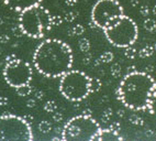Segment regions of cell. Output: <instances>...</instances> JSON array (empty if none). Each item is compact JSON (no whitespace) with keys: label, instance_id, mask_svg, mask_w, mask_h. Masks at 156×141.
I'll list each match as a JSON object with an SVG mask.
<instances>
[{"label":"cell","instance_id":"10","mask_svg":"<svg viewBox=\"0 0 156 141\" xmlns=\"http://www.w3.org/2000/svg\"><path fill=\"white\" fill-rule=\"evenodd\" d=\"M42 0H3V2L7 6L12 8L17 11H23L24 9H28L32 6L39 5Z\"/></svg>","mask_w":156,"mask_h":141},{"label":"cell","instance_id":"31","mask_svg":"<svg viewBox=\"0 0 156 141\" xmlns=\"http://www.w3.org/2000/svg\"><path fill=\"white\" fill-rule=\"evenodd\" d=\"M54 117H55V116H54ZM55 119H56V120H57V121H58L59 119H61V116H56V117H55Z\"/></svg>","mask_w":156,"mask_h":141},{"label":"cell","instance_id":"13","mask_svg":"<svg viewBox=\"0 0 156 141\" xmlns=\"http://www.w3.org/2000/svg\"><path fill=\"white\" fill-rule=\"evenodd\" d=\"M154 50H155L154 46H150V45H147V46L143 48L142 50L139 52V55L141 57H148L154 53Z\"/></svg>","mask_w":156,"mask_h":141},{"label":"cell","instance_id":"27","mask_svg":"<svg viewBox=\"0 0 156 141\" xmlns=\"http://www.w3.org/2000/svg\"><path fill=\"white\" fill-rule=\"evenodd\" d=\"M74 19H75V17H74V13H72V12L67 13V16H66V20H67V21H73Z\"/></svg>","mask_w":156,"mask_h":141},{"label":"cell","instance_id":"20","mask_svg":"<svg viewBox=\"0 0 156 141\" xmlns=\"http://www.w3.org/2000/svg\"><path fill=\"white\" fill-rule=\"evenodd\" d=\"M100 60L105 63L111 62L112 60H113V54H112L111 52H106V53H103L102 55H101Z\"/></svg>","mask_w":156,"mask_h":141},{"label":"cell","instance_id":"12","mask_svg":"<svg viewBox=\"0 0 156 141\" xmlns=\"http://www.w3.org/2000/svg\"><path fill=\"white\" fill-rule=\"evenodd\" d=\"M147 110L150 111V114H152V115L156 117V83L154 84L152 92H151L150 99H148L147 104Z\"/></svg>","mask_w":156,"mask_h":141},{"label":"cell","instance_id":"33","mask_svg":"<svg viewBox=\"0 0 156 141\" xmlns=\"http://www.w3.org/2000/svg\"><path fill=\"white\" fill-rule=\"evenodd\" d=\"M154 49H155V51H156V43L154 44Z\"/></svg>","mask_w":156,"mask_h":141},{"label":"cell","instance_id":"26","mask_svg":"<svg viewBox=\"0 0 156 141\" xmlns=\"http://www.w3.org/2000/svg\"><path fill=\"white\" fill-rule=\"evenodd\" d=\"M141 13L143 14V16H147L148 14V8L146 6H143L142 8H141Z\"/></svg>","mask_w":156,"mask_h":141},{"label":"cell","instance_id":"5","mask_svg":"<svg viewBox=\"0 0 156 141\" xmlns=\"http://www.w3.org/2000/svg\"><path fill=\"white\" fill-rule=\"evenodd\" d=\"M100 130V126L90 116H77L65 125L62 139L65 141L97 140Z\"/></svg>","mask_w":156,"mask_h":141},{"label":"cell","instance_id":"24","mask_svg":"<svg viewBox=\"0 0 156 141\" xmlns=\"http://www.w3.org/2000/svg\"><path fill=\"white\" fill-rule=\"evenodd\" d=\"M62 20L63 19L59 16H55V17H52V23H53V26H59Z\"/></svg>","mask_w":156,"mask_h":141},{"label":"cell","instance_id":"28","mask_svg":"<svg viewBox=\"0 0 156 141\" xmlns=\"http://www.w3.org/2000/svg\"><path fill=\"white\" fill-rule=\"evenodd\" d=\"M65 1H66V3L68 5V6H74L78 0H65Z\"/></svg>","mask_w":156,"mask_h":141},{"label":"cell","instance_id":"22","mask_svg":"<svg viewBox=\"0 0 156 141\" xmlns=\"http://www.w3.org/2000/svg\"><path fill=\"white\" fill-rule=\"evenodd\" d=\"M101 83L99 79H92L91 78V90H98L100 88Z\"/></svg>","mask_w":156,"mask_h":141},{"label":"cell","instance_id":"19","mask_svg":"<svg viewBox=\"0 0 156 141\" xmlns=\"http://www.w3.org/2000/svg\"><path fill=\"white\" fill-rule=\"evenodd\" d=\"M130 121L133 125H137V126H143V124H144L143 119L140 118L139 116H136V115H132L131 117H130Z\"/></svg>","mask_w":156,"mask_h":141},{"label":"cell","instance_id":"7","mask_svg":"<svg viewBox=\"0 0 156 141\" xmlns=\"http://www.w3.org/2000/svg\"><path fill=\"white\" fill-rule=\"evenodd\" d=\"M0 140H33L29 122L21 117L6 115L0 117Z\"/></svg>","mask_w":156,"mask_h":141},{"label":"cell","instance_id":"4","mask_svg":"<svg viewBox=\"0 0 156 141\" xmlns=\"http://www.w3.org/2000/svg\"><path fill=\"white\" fill-rule=\"evenodd\" d=\"M59 90L68 100H83L91 92V78L80 70H68L62 76Z\"/></svg>","mask_w":156,"mask_h":141},{"label":"cell","instance_id":"6","mask_svg":"<svg viewBox=\"0 0 156 141\" xmlns=\"http://www.w3.org/2000/svg\"><path fill=\"white\" fill-rule=\"evenodd\" d=\"M103 31L107 40L118 48H128L132 45L139 35L136 23L124 14Z\"/></svg>","mask_w":156,"mask_h":141},{"label":"cell","instance_id":"18","mask_svg":"<svg viewBox=\"0 0 156 141\" xmlns=\"http://www.w3.org/2000/svg\"><path fill=\"white\" fill-rule=\"evenodd\" d=\"M79 48L83 52H87L90 49V44L87 39H83L79 41Z\"/></svg>","mask_w":156,"mask_h":141},{"label":"cell","instance_id":"2","mask_svg":"<svg viewBox=\"0 0 156 141\" xmlns=\"http://www.w3.org/2000/svg\"><path fill=\"white\" fill-rule=\"evenodd\" d=\"M155 79L146 72H131L124 76L118 88V98L132 110L147 109Z\"/></svg>","mask_w":156,"mask_h":141},{"label":"cell","instance_id":"17","mask_svg":"<svg viewBox=\"0 0 156 141\" xmlns=\"http://www.w3.org/2000/svg\"><path fill=\"white\" fill-rule=\"evenodd\" d=\"M124 54H126V56L129 57V59H134L135 55H136V50H135L134 48H131V45H130V46L126 48Z\"/></svg>","mask_w":156,"mask_h":141},{"label":"cell","instance_id":"32","mask_svg":"<svg viewBox=\"0 0 156 141\" xmlns=\"http://www.w3.org/2000/svg\"><path fill=\"white\" fill-rule=\"evenodd\" d=\"M153 12H154V13L156 14V6H155V7H154V8H153Z\"/></svg>","mask_w":156,"mask_h":141},{"label":"cell","instance_id":"14","mask_svg":"<svg viewBox=\"0 0 156 141\" xmlns=\"http://www.w3.org/2000/svg\"><path fill=\"white\" fill-rule=\"evenodd\" d=\"M144 28L150 32L156 31V21L153 19H146L144 21Z\"/></svg>","mask_w":156,"mask_h":141},{"label":"cell","instance_id":"3","mask_svg":"<svg viewBox=\"0 0 156 141\" xmlns=\"http://www.w3.org/2000/svg\"><path fill=\"white\" fill-rule=\"evenodd\" d=\"M53 26L52 16L44 7L35 5L21 11L19 17V27L28 37L40 39Z\"/></svg>","mask_w":156,"mask_h":141},{"label":"cell","instance_id":"23","mask_svg":"<svg viewBox=\"0 0 156 141\" xmlns=\"http://www.w3.org/2000/svg\"><path fill=\"white\" fill-rule=\"evenodd\" d=\"M83 32H84V28L81 26H79V24H77V26H75L73 28V33H74V35L83 34Z\"/></svg>","mask_w":156,"mask_h":141},{"label":"cell","instance_id":"11","mask_svg":"<svg viewBox=\"0 0 156 141\" xmlns=\"http://www.w3.org/2000/svg\"><path fill=\"white\" fill-rule=\"evenodd\" d=\"M97 140H122V137L119 135V131H115L112 128L110 129L100 130V133L98 135Z\"/></svg>","mask_w":156,"mask_h":141},{"label":"cell","instance_id":"16","mask_svg":"<svg viewBox=\"0 0 156 141\" xmlns=\"http://www.w3.org/2000/svg\"><path fill=\"white\" fill-rule=\"evenodd\" d=\"M39 129L41 130L42 132H44V133L50 132L51 129H52V125H51L48 121H42V122H40Z\"/></svg>","mask_w":156,"mask_h":141},{"label":"cell","instance_id":"30","mask_svg":"<svg viewBox=\"0 0 156 141\" xmlns=\"http://www.w3.org/2000/svg\"><path fill=\"white\" fill-rule=\"evenodd\" d=\"M137 3H139L137 2V0H132V5H133V6H136Z\"/></svg>","mask_w":156,"mask_h":141},{"label":"cell","instance_id":"29","mask_svg":"<svg viewBox=\"0 0 156 141\" xmlns=\"http://www.w3.org/2000/svg\"><path fill=\"white\" fill-rule=\"evenodd\" d=\"M152 70H153V66H152V65H148L147 67H146V73H150Z\"/></svg>","mask_w":156,"mask_h":141},{"label":"cell","instance_id":"25","mask_svg":"<svg viewBox=\"0 0 156 141\" xmlns=\"http://www.w3.org/2000/svg\"><path fill=\"white\" fill-rule=\"evenodd\" d=\"M52 107H55V108H56L55 103H53V102H48V105L45 106V109L48 110V111H53L54 108H52Z\"/></svg>","mask_w":156,"mask_h":141},{"label":"cell","instance_id":"9","mask_svg":"<svg viewBox=\"0 0 156 141\" xmlns=\"http://www.w3.org/2000/svg\"><path fill=\"white\" fill-rule=\"evenodd\" d=\"M3 77L10 86L18 88L22 85L30 84L32 78V68L30 64L22 60H10L3 70Z\"/></svg>","mask_w":156,"mask_h":141},{"label":"cell","instance_id":"8","mask_svg":"<svg viewBox=\"0 0 156 141\" xmlns=\"http://www.w3.org/2000/svg\"><path fill=\"white\" fill-rule=\"evenodd\" d=\"M123 14L122 6L117 0H98L92 8L91 20L95 26L105 30Z\"/></svg>","mask_w":156,"mask_h":141},{"label":"cell","instance_id":"21","mask_svg":"<svg viewBox=\"0 0 156 141\" xmlns=\"http://www.w3.org/2000/svg\"><path fill=\"white\" fill-rule=\"evenodd\" d=\"M111 73H112V75H113L114 77H119V76H120V74H121L120 65H119V64H114L113 66H112V68H111Z\"/></svg>","mask_w":156,"mask_h":141},{"label":"cell","instance_id":"1","mask_svg":"<svg viewBox=\"0 0 156 141\" xmlns=\"http://www.w3.org/2000/svg\"><path fill=\"white\" fill-rule=\"evenodd\" d=\"M33 62L36 70L44 76L61 77L70 70L73 51L61 40H45L35 50Z\"/></svg>","mask_w":156,"mask_h":141},{"label":"cell","instance_id":"15","mask_svg":"<svg viewBox=\"0 0 156 141\" xmlns=\"http://www.w3.org/2000/svg\"><path fill=\"white\" fill-rule=\"evenodd\" d=\"M17 93L19 94L20 96H28L29 94L31 93V87L28 85H22L20 87L17 88Z\"/></svg>","mask_w":156,"mask_h":141}]
</instances>
